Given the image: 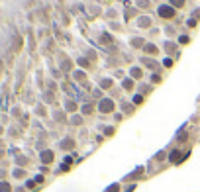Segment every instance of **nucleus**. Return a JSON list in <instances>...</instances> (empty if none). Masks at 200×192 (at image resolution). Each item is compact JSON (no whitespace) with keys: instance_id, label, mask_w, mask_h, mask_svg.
Masks as SVG:
<instances>
[{"instance_id":"nucleus-1","label":"nucleus","mask_w":200,"mask_h":192,"mask_svg":"<svg viewBox=\"0 0 200 192\" xmlns=\"http://www.w3.org/2000/svg\"><path fill=\"white\" fill-rule=\"evenodd\" d=\"M0 192H10V184L8 182H2L0 184Z\"/></svg>"},{"instance_id":"nucleus-2","label":"nucleus","mask_w":200,"mask_h":192,"mask_svg":"<svg viewBox=\"0 0 200 192\" xmlns=\"http://www.w3.org/2000/svg\"><path fill=\"white\" fill-rule=\"evenodd\" d=\"M43 161L49 163V161H51V153H43Z\"/></svg>"},{"instance_id":"nucleus-3","label":"nucleus","mask_w":200,"mask_h":192,"mask_svg":"<svg viewBox=\"0 0 200 192\" xmlns=\"http://www.w3.org/2000/svg\"><path fill=\"white\" fill-rule=\"evenodd\" d=\"M163 16H173V10H161Z\"/></svg>"}]
</instances>
